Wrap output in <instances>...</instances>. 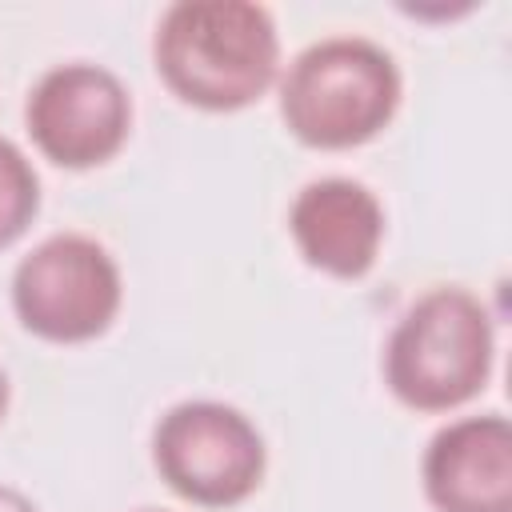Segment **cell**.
<instances>
[{
	"mask_svg": "<svg viewBox=\"0 0 512 512\" xmlns=\"http://www.w3.org/2000/svg\"><path fill=\"white\" fill-rule=\"evenodd\" d=\"M288 228L312 268L332 276H364L384 240V212L364 184L324 176L300 188Z\"/></svg>",
	"mask_w": 512,
	"mask_h": 512,
	"instance_id": "obj_8",
	"label": "cell"
},
{
	"mask_svg": "<svg viewBox=\"0 0 512 512\" xmlns=\"http://www.w3.org/2000/svg\"><path fill=\"white\" fill-rule=\"evenodd\" d=\"M156 68L164 84L212 112H232L264 96L276 76V24L248 0H180L160 16Z\"/></svg>",
	"mask_w": 512,
	"mask_h": 512,
	"instance_id": "obj_1",
	"label": "cell"
},
{
	"mask_svg": "<svg viewBox=\"0 0 512 512\" xmlns=\"http://www.w3.org/2000/svg\"><path fill=\"white\" fill-rule=\"evenodd\" d=\"M12 308L44 340H92L120 308V268L104 244L80 232L48 236L16 264Z\"/></svg>",
	"mask_w": 512,
	"mask_h": 512,
	"instance_id": "obj_4",
	"label": "cell"
},
{
	"mask_svg": "<svg viewBox=\"0 0 512 512\" xmlns=\"http://www.w3.org/2000/svg\"><path fill=\"white\" fill-rule=\"evenodd\" d=\"M424 488L440 512H512V428L504 416H464L424 452Z\"/></svg>",
	"mask_w": 512,
	"mask_h": 512,
	"instance_id": "obj_7",
	"label": "cell"
},
{
	"mask_svg": "<svg viewBox=\"0 0 512 512\" xmlns=\"http://www.w3.org/2000/svg\"><path fill=\"white\" fill-rule=\"evenodd\" d=\"M40 184L28 164V156L0 136V248L12 244L36 216Z\"/></svg>",
	"mask_w": 512,
	"mask_h": 512,
	"instance_id": "obj_9",
	"label": "cell"
},
{
	"mask_svg": "<svg viewBox=\"0 0 512 512\" xmlns=\"http://www.w3.org/2000/svg\"><path fill=\"white\" fill-rule=\"evenodd\" d=\"M400 104L392 56L364 36H328L304 48L284 84L280 112L292 136L316 148H352L372 140Z\"/></svg>",
	"mask_w": 512,
	"mask_h": 512,
	"instance_id": "obj_2",
	"label": "cell"
},
{
	"mask_svg": "<svg viewBox=\"0 0 512 512\" xmlns=\"http://www.w3.org/2000/svg\"><path fill=\"white\" fill-rule=\"evenodd\" d=\"M492 372L488 308L464 288L424 292L392 328L384 376L392 392L420 408L444 412L484 388Z\"/></svg>",
	"mask_w": 512,
	"mask_h": 512,
	"instance_id": "obj_3",
	"label": "cell"
},
{
	"mask_svg": "<svg viewBox=\"0 0 512 512\" xmlns=\"http://www.w3.org/2000/svg\"><path fill=\"white\" fill-rule=\"evenodd\" d=\"M0 512H36V508H32V500H28L24 492L0 484Z\"/></svg>",
	"mask_w": 512,
	"mask_h": 512,
	"instance_id": "obj_10",
	"label": "cell"
},
{
	"mask_svg": "<svg viewBox=\"0 0 512 512\" xmlns=\"http://www.w3.org/2000/svg\"><path fill=\"white\" fill-rule=\"evenodd\" d=\"M152 456L184 500L208 508L244 500L264 476V440L256 424L220 400H184L168 408L156 424Z\"/></svg>",
	"mask_w": 512,
	"mask_h": 512,
	"instance_id": "obj_5",
	"label": "cell"
},
{
	"mask_svg": "<svg viewBox=\"0 0 512 512\" xmlns=\"http://www.w3.org/2000/svg\"><path fill=\"white\" fill-rule=\"evenodd\" d=\"M4 408H8V376L0 368V416H4Z\"/></svg>",
	"mask_w": 512,
	"mask_h": 512,
	"instance_id": "obj_11",
	"label": "cell"
},
{
	"mask_svg": "<svg viewBox=\"0 0 512 512\" xmlns=\"http://www.w3.org/2000/svg\"><path fill=\"white\" fill-rule=\"evenodd\" d=\"M132 104L124 84L100 64H60L28 96V132L36 148L64 168L108 160L128 136Z\"/></svg>",
	"mask_w": 512,
	"mask_h": 512,
	"instance_id": "obj_6",
	"label": "cell"
}]
</instances>
